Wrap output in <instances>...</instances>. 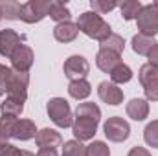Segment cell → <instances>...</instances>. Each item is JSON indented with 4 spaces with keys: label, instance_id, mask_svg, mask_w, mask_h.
Instances as JSON below:
<instances>
[{
    "label": "cell",
    "instance_id": "cell-1",
    "mask_svg": "<svg viewBox=\"0 0 158 156\" xmlns=\"http://www.w3.org/2000/svg\"><path fill=\"white\" fill-rule=\"evenodd\" d=\"M77 28L81 33H85L86 37L98 40V42H103L112 35V30H110V24L98 13L94 11H85L81 13L77 18Z\"/></svg>",
    "mask_w": 158,
    "mask_h": 156
},
{
    "label": "cell",
    "instance_id": "cell-2",
    "mask_svg": "<svg viewBox=\"0 0 158 156\" xmlns=\"http://www.w3.org/2000/svg\"><path fill=\"white\" fill-rule=\"evenodd\" d=\"M46 112H48V117L59 129H68L74 123L72 109H70V105H68V101L64 97H52L46 103Z\"/></svg>",
    "mask_w": 158,
    "mask_h": 156
},
{
    "label": "cell",
    "instance_id": "cell-3",
    "mask_svg": "<svg viewBox=\"0 0 158 156\" xmlns=\"http://www.w3.org/2000/svg\"><path fill=\"white\" fill-rule=\"evenodd\" d=\"M28 84H30V76L28 74L15 72L11 68L9 76L6 79V84H4L6 97H11V99H17L20 103H24L26 97H28Z\"/></svg>",
    "mask_w": 158,
    "mask_h": 156
},
{
    "label": "cell",
    "instance_id": "cell-4",
    "mask_svg": "<svg viewBox=\"0 0 158 156\" xmlns=\"http://www.w3.org/2000/svg\"><path fill=\"white\" fill-rule=\"evenodd\" d=\"M101 119L94 116H85V114H76L74 116V123H72V132L79 142H88L94 140L96 132H98V125Z\"/></svg>",
    "mask_w": 158,
    "mask_h": 156
},
{
    "label": "cell",
    "instance_id": "cell-5",
    "mask_svg": "<svg viewBox=\"0 0 158 156\" xmlns=\"http://www.w3.org/2000/svg\"><path fill=\"white\" fill-rule=\"evenodd\" d=\"M136 24H138V33H143L147 37L158 35V7L155 4L143 6L136 18Z\"/></svg>",
    "mask_w": 158,
    "mask_h": 156
},
{
    "label": "cell",
    "instance_id": "cell-6",
    "mask_svg": "<svg viewBox=\"0 0 158 156\" xmlns=\"http://www.w3.org/2000/svg\"><path fill=\"white\" fill-rule=\"evenodd\" d=\"M50 0H30L26 4H22V11H20V20L26 24H35L40 22L42 18L48 17L50 13Z\"/></svg>",
    "mask_w": 158,
    "mask_h": 156
},
{
    "label": "cell",
    "instance_id": "cell-7",
    "mask_svg": "<svg viewBox=\"0 0 158 156\" xmlns=\"http://www.w3.org/2000/svg\"><path fill=\"white\" fill-rule=\"evenodd\" d=\"M103 132H105V136H107L109 142L121 143V142H125L131 136V125L123 117L112 116L103 123Z\"/></svg>",
    "mask_w": 158,
    "mask_h": 156
},
{
    "label": "cell",
    "instance_id": "cell-8",
    "mask_svg": "<svg viewBox=\"0 0 158 156\" xmlns=\"http://www.w3.org/2000/svg\"><path fill=\"white\" fill-rule=\"evenodd\" d=\"M63 72L70 81L86 79L88 72H90V64L83 55H70L63 64Z\"/></svg>",
    "mask_w": 158,
    "mask_h": 156
},
{
    "label": "cell",
    "instance_id": "cell-9",
    "mask_svg": "<svg viewBox=\"0 0 158 156\" xmlns=\"http://www.w3.org/2000/svg\"><path fill=\"white\" fill-rule=\"evenodd\" d=\"M22 40H24V37L19 35L11 28L0 30V55L2 57H11L22 46Z\"/></svg>",
    "mask_w": 158,
    "mask_h": 156
},
{
    "label": "cell",
    "instance_id": "cell-10",
    "mask_svg": "<svg viewBox=\"0 0 158 156\" xmlns=\"http://www.w3.org/2000/svg\"><path fill=\"white\" fill-rule=\"evenodd\" d=\"M98 96L103 103L112 105V107H118L123 103V90L112 81H101L98 84Z\"/></svg>",
    "mask_w": 158,
    "mask_h": 156
},
{
    "label": "cell",
    "instance_id": "cell-11",
    "mask_svg": "<svg viewBox=\"0 0 158 156\" xmlns=\"http://www.w3.org/2000/svg\"><path fill=\"white\" fill-rule=\"evenodd\" d=\"M9 59H11V68H13L15 72H24V74H28L30 68L33 66L35 55H33V50H31L30 46L22 44Z\"/></svg>",
    "mask_w": 158,
    "mask_h": 156
},
{
    "label": "cell",
    "instance_id": "cell-12",
    "mask_svg": "<svg viewBox=\"0 0 158 156\" xmlns=\"http://www.w3.org/2000/svg\"><path fill=\"white\" fill-rule=\"evenodd\" d=\"M35 143L39 149H57L63 145V138L57 130L53 129H40L35 136Z\"/></svg>",
    "mask_w": 158,
    "mask_h": 156
},
{
    "label": "cell",
    "instance_id": "cell-13",
    "mask_svg": "<svg viewBox=\"0 0 158 156\" xmlns=\"http://www.w3.org/2000/svg\"><path fill=\"white\" fill-rule=\"evenodd\" d=\"M119 63H121V55L110 50H99L96 55V66L105 74H110Z\"/></svg>",
    "mask_w": 158,
    "mask_h": 156
},
{
    "label": "cell",
    "instance_id": "cell-14",
    "mask_svg": "<svg viewBox=\"0 0 158 156\" xmlns=\"http://www.w3.org/2000/svg\"><path fill=\"white\" fill-rule=\"evenodd\" d=\"M127 116L134 121H143L145 117L149 116V103L147 99H142V97H134L127 103Z\"/></svg>",
    "mask_w": 158,
    "mask_h": 156
},
{
    "label": "cell",
    "instance_id": "cell-15",
    "mask_svg": "<svg viewBox=\"0 0 158 156\" xmlns=\"http://www.w3.org/2000/svg\"><path fill=\"white\" fill-rule=\"evenodd\" d=\"M37 127L31 119H17L15 123V129H13V138L15 140H20V142H28L31 138L37 136Z\"/></svg>",
    "mask_w": 158,
    "mask_h": 156
},
{
    "label": "cell",
    "instance_id": "cell-16",
    "mask_svg": "<svg viewBox=\"0 0 158 156\" xmlns=\"http://www.w3.org/2000/svg\"><path fill=\"white\" fill-rule=\"evenodd\" d=\"M77 33H79L77 24H74L72 20L70 22H63V24H55V28H53V37H55V40L64 42V44L76 40Z\"/></svg>",
    "mask_w": 158,
    "mask_h": 156
},
{
    "label": "cell",
    "instance_id": "cell-17",
    "mask_svg": "<svg viewBox=\"0 0 158 156\" xmlns=\"http://www.w3.org/2000/svg\"><path fill=\"white\" fill-rule=\"evenodd\" d=\"M50 18L55 22V24H63V22H70L72 18V13L68 9V6L64 2H59V0H52L50 4Z\"/></svg>",
    "mask_w": 158,
    "mask_h": 156
},
{
    "label": "cell",
    "instance_id": "cell-18",
    "mask_svg": "<svg viewBox=\"0 0 158 156\" xmlns=\"http://www.w3.org/2000/svg\"><path fill=\"white\" fill-rule=\"evenodd\" d=\"M131 44H132V51L134 53H138V55H149V51L155 48L156 40H155V37H147L143 33H136L132 37V40H131Z\"/></svg>",
    "mask_w": 158,
    "mask_h": 156
},
{
    "label": "cell",
    "instance_id": "cell-19",
    "mask_svg": "<svg viewBox=\"0 0 158 156\" xmlns=\"http://www.w3.org/2000/svg\"><path fill=\"white\" fill-rule=\"evenodd\" d=\"M68 94H70V97H74V99H77V101H83V99H86V97L92 94V86H90V83H88L86 79L70 81V84H68Z\"/></svg>",
    "mask_w": 158,
    "mask_h": 156
},
{
    "label": "cell",
    "instance_id": "cell-20",
    "mask_svg": "<svg viewBox=\"0 0 158 156\" xmlns=\"http://www.w3.org/2000/svg\"><path fill=\"white\" fill-rule=\"evenodd\" d=\"M119 11H121V17H123V20H136L138 18V15H140V11H142V7H143V4L140 2V0H123L121 4H118Z\"/></svg>",
    "mask_w": 158,
    "mask_h": 156
},
{
    "label": "cell",
    "instance_id": "cell-21",
    "mask_svg": "<svg viewBox=\"0 0 158 156\" xmlns=\"http://www.w3.org/2000/svg\"><path fill=\"white\" fill-rule=\"evenodd\" d=\"M0 7H2V17L6 20H20L22 4H19L15 0H2Z\"/></svg>",
    "mask_w": 158,
    "mask_h": 156
},
{
    "label": "cell",
    "instance_id": "cell-22",
    "mask_svg": "<svg viewBox=\"0 0 158 156\" xmlns=\"http://www.w3.org/2000/svg\"><path fill=\"white\" fill-rule=\"evenodd\" d=\"M138 79H140L142 86H149L153 83H158V66L151 64V63L142 64V68L138 72Z\"/></svg>",
    "mask_w": 158,
    "mask_h": 156
},
{
    "label": "cell",
    "instance_id": "cell-23",
    "mask_svg": "<svg viewBox=\"0 0 158 156\" xmlns=\"http://www.w3.org/2000/svg\"><path fill=\"white\" fill-rule=\"evenodd\" d=\"M0 110H2V116H13L19 117L24 110V103L17 101V99H11V97H6L2 103H0Z\"/></svg>",
    "mask_w": 158,
    "mask_h": 156
},
{
    "label": "cell",
    "instance_id": "cell-24",
    "mask_svg": "<svg viewBox=\"0 0 158 156\" xmlns=\"http://www.w3.org/2000/svg\"><path fill=\"white\" fill-rule=\"evenodd\" d=\"M132 79V70L127 66V64H123V63H119L118 66L110 72V81L114 83V84H125V83H129Z\"/></svg>",
    "mask_w": 158,
    "mask_h": 156
},
{
    "label": "cell",
    "instance_id": "cell-25",
    "mask_svg": "<svg viewBox=\"0 0 158 156\" xmlns=\"http://www.w3.org/2000/svg\"><path fill=\"white\" fill-rule=\"evenodd\" d=\"M123 48H125V40H123V37L118 35V33H112L107 40L99 42V50H110V51H116L119 55H121Z\"/></svg>",
    "mask_w": 158,
    "mask_h": 156
},
{
    "label": "cell",
    "instance_id": "cell-26",
    "mask_svg": "<svg viewBox=\"0 0 158 156\" xmlns=\"http://www.w3.org/2000/svg\"><path fill=\"white\" fill-rule=\"evenodd\" d=\"M63 156H86V145H83L79 140L64 142V145H63Z\"/></svg>",
    "mask_w": 158,
    "mask_h": 156
},
{
    "label": "cell",
    "instance_id": "cell-27",
    "mask_svg": "<svg viewBox=\"0 0 158 156\" xmlns=\"http://www.w3.org/2000/svg\"><path fill=\"white\" fill-rule=\"evenodd\" d=\"M143 140L149 147L158 149V119H153L151 123H147V127L143 130Z\"/></svg>",
    "mask_w": 158,
    "mask_h": 156
},
{
    "label": "cell",
    "instance_id": "cell-28",
    "mask_svg": "<svg viewBox=\"0 0 158 156\" xmlns=\"http://www.w3.org/2000/svg\"><path fill=\"white\" fill-rule=\"evenodd\" d=\"M90 7H92L94 13L105 15V13L116 9L118 7V2H114V0H90Z\"/></svg>",
    "mask_w": 158,
    "mask_h": 156
},
{
    "label": "cell",
    "instance_id": "cell-29",
    "mask_svg": "<svg viewBox=\"0 0 158 156\" xmlns=\"http://www.w3.org/2000/svg\"><path fill=\"white\" fill-rule=\"evenodd\" d=\"M86 156H110V149L105 142L94 140L90 145H86Z\"/></svg>",
    "mask_w": 158,
    "mask_h": 156
},
{
    "label": "cell",
    "instance_id": "cell-30",
    "mask_svg": "<svg viewBox=\"0 0 158 156\" xmlns=\"http://www.w3.org/2000/svg\"><path fill=\"white\" fill-rule=\"evenodd\" d=\"M0 156H35V154L26 151V149H19L11 143H6L4 147H0Z\"/></svg>",
    "mask_w": 158,
    "mask_h": 156
},
{
    "label": "cell",
    "instance_id": "cell-31",
    "mask_svg": "<svg viewBox=\"0 0 158 156\" xmlns=\"http://www.w3.org/2000/svg\"><path fill=\"white\" fill-rule=\"evenodd\" d=\"M17 119H19V117H13V116H2L0 117V130H2L7 138H13V129H15Z\"/></svg>",
    "mask_w": 158,
    "mask_h": 156
},
{
    "label": "cell",
    "instance_id": "cell-32",
    "mask_svg": "<svg viewBox=\"0 0 158 156\" xmlns=\"http://www.w3.org/2000/svg\"><path fill=\"white\" fill-rule=\"evenodd\" d=\"M143 92H145V99L147 101H158V83L143 86Z\"/></svg>",
    "mask_w": 158,
    "mask_h": 156
},
{
    "label": "cell",
    "instance_id": "cell-33",
    "mask_svg": "<svg viewBox=\"0 0 158 156\" xmlns=\"http://www.w3.org/2000/svg\"><path fill=\"white\" fill-rule=\"evenodd\" d=\"M127 156H151V153H149L145 147L136 145V147H132V149L129 151V154H127Z\"/></svg>",
    "mask_w": 158,
    "mask_h": 156
},
{
    "label": "cell",
    "instance_id": "cell-34",
    "mask_svg": "<svg viewBox=\"0 0 158 156\" xmlns=\"http://www.w3.org/2000/svg\"><path fill=\"white\" fill-rule=\"evenodd\" d=\"M9 70H11V68H7V66L0 64V92H4V84H6L7 76H9Z\"/></svg>",
    "mask_w": 158,
    "mask_h": 156
},
{
    "label": "cell",
    "instance_id": "cell-35",
    "mask_svg": "<svg viewBox=\"0 0 158 156\" xmlns=\"http://www.w3.org/2000/svg\"><path fill=\"white\" fill-rule=\"evenodd\" d=\"M147 57H149V63H151V64L158 66V42L155 44V48L149 51V55H147Z\"/></svg>",
    "mask_w": 158,
    "mask_h": 156
},
{
    "label": "cell",
    "instance_id": "cell-36",
    "mask_svg": "<svg viewBox=\"0 0 158 156\" xmlns=\"http://www.w3.org/2000/svg\"><path fill=\"white\" fill-rule=\"evenodd\" d=\"M35 156H57V149H39Z\"/></svg>",
    "mask_w": 158,
    "mask_h": 156
},
{
    "label": "cell",
    "instance_id": "cell-37",
    "mask_svg": "<svg viewBox=\"0 0 158 156\" xmlns=\"http://www.w3.org/2000/svg\"><path fill=\"white\" fill-rule=\"evenodd\" d=\"M7 140H9V138H7V136H6V134H4V132H2V130H0V147H4V145H6V143H9V142H7Z\"/></svg>",
    "mask_w": 158,
    "mask_h": 156
},
{
    "label": "cell",
    "instance_id": "cell-38",
    "mask_svg": "<svg viewBox=\"0 0 158 156\" xmlns=\"http://www.w3.org/2000/svg\"><path fill=\"white\" fill-rule=\"evenodd\" d=\"M2 18H4V17H2V7H0V20H2Z\"/></svg>",
    "mask_w": 158,
    "mask_h": 156
}]
</instances>
